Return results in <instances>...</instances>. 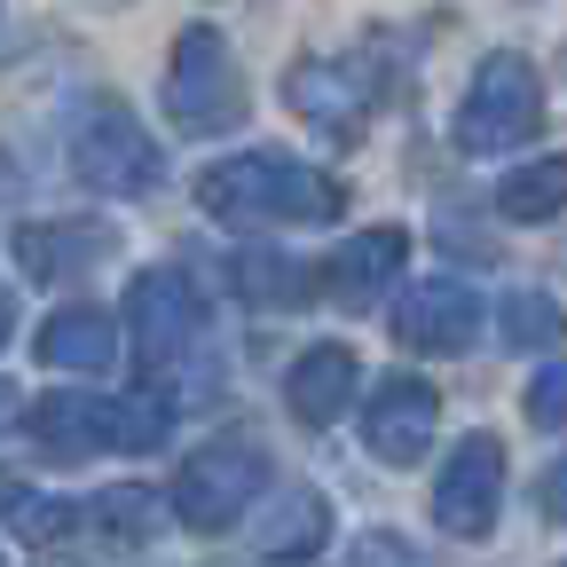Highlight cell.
I'll use <instances>...</instances> for the list:
<instances>
[{
    "label": "cell",
    "mask_w": 567,
    "mask_h": 567,
    "mask_svg": "<svg viewBox=\"0 0 567 567\" xmlns=\"http://www.w3.org/2000/svg\"><path fill=\"white\" fill-rule=\"evenodd\" d=\"M496 323H505V339H513V347H551V339L567 331V316H559V300H551V292H513Z\"/></svg>",
    "instance_id": "cell-20"
},
{
    "label": "cell",
    "mask_w": 567,
    "mask_h": 567,
    "mask_svg": "<svg viewBox=\"0 0 567 567\" xmlns=\"http://www.w3.org/2000/svg\"><path fill=\"white\" fill-rule=\"evenodd\" d=\"M402 260H410V237H402V229H363V237H347V245L323 260V292H331L339 308H371L386 284H394Z\"/></svg>",
    "instance_id": "cell-13"
},
{
    "label": "cell",
    "mask_w": 567,
    "mask_h": 567,
    "mask_svg": "<svg viewBox=\"0 0 567 567\" xmlns=\"http://www.w3.org/2000/svg\"><path fill=\"white\" fill-rule=\"evenodd\" d=\"M9 331H17V308H9V292H0V347H9Z\"/></svg>",
    "instance_id": "cell-27"
},
{
    "label": "cell",
    "mask_w": 567,
    "mask_h": 567,
    "mask_svg": "<svg viewBox=\"0 0 567 567\" xmlns=\"http://www.w3.org/2000/svg\"><path fill=\"white\" fill-rule=\"evenodd\" d=\"M544 520L567 528V457H551V473H544Z\"/></svg>",
    "instance_id": "cell-25"
},
{
    "label": "cell",
    "mask_w": 567,
    "mask_h": 567,
    "mask_svg": "<svg viewBox=\"0 0 567 567\" xmlns=\"http://www.w3.org/2000/svg\"><path fill=\"white\" fill-rule=\"evenodd\" d=\"M481 331V292L457 276H425L417 292L394 308V339L417 347V354H465Z\"/></svg>",
    "instance_id": "cell-10"
},
{
    "label": "cell",
    "mask_w": 567,
    "mask_h": 567,
    "mask_svg": "<svg viewBox=\"0 0 567 567\" xmlns=\"http://www.w3.org/2000/svg\"><path fill=\"white\" fill-rule=\"evenodd\" d=\"M71 520H80L71 505H24V513H17V536H32V544H55Z\"/></svg>",
    "instance_id": "cell-24"
},
{
    "label": "cell",
    "mask_w": 567,
    "mask_h": 567,
    "mask_svg": "<svg viewBox=\"0 0 567 567\" xmlns=\"http://www.w3.org/2000/svg\"><path fill=\"white\" fill-rule=\"evenodd\" d=\"M0 567H9V559H0Z\"/></svg>",
    "instance_id": "cell-29"
},
{
    "label": "cell",
    "mask_w": 567,
    "mask_h": 567,
    "mask_svg": "<svg viewBox=\"0 0 567 567\" xmlns=\"http://www.w3.org/2000/svg\"><path fill=\"white\" fill-rule=\"evenodd\" d=\"M111 354H118V331L95 308H63V316L40 323V363L48 371H111Z\"/></svg>",
    "instance_id": "cell-15"
},
{
    "label": "cell",
    "mask_w": 567,
    "mask_h": 567,
    "mask_svg": "<svg viewBox=\"0 0 567 567\" xmlns=\"http://www.w3.org/2000/svg\"><path fill=\"white\" fill-rule=\"evenodd\" d=\"M111 221H24L17 229V268L32 284H80L95 268H111Z\"/></svg>",
    "instance_id": "cell-11"
},
{
    "label": "cell",
    "mask_w": 567,
    "mask_h": 567,
    "mask_svg": "<svg viewBox=\"0 0 567 567\" xmlns=\"http://www.w3.org/2000/svg\"><path fill=\"white\" fill-rule=\"evenodd\" d=\"M323 536H331V505L316 488H292L284 505L252 528V544L268 551V559H308V551H323Z\"/></svg>",
    "instance_id": "cell-16"
},
{
    "label": "cell",
    "mask_w": 567,
    "mask_h": 567,
    "mask_svg": "<svg viewBox=\"0 0 567 567\" xmlns=\"http://www.w3.org/2000/svg\"><path fill=\"white\" fill-rule=\"evenodd\" d=\"M71 174H80L95 197H142L158 182V142L134 126L126 103H95L71 134Z\"/></svg>",
    "instance_id": "cell-5"
},
{
    "label": "cell",
    "mask_w": 567,
    "mask_h": 567,
    "mask_svg": "<svg viewBox=\"0 0 567 567\" xmlns=\"http://www.w3.org/2000/svg\"><path fill=\"white\" fill-rule=\"evenodd\" d=\"M166 118L182 134H229L245 118V80H237V55L213 24H189L174 40V63H166Z\"/></svg>",
    "instance_id": "cell-3"
},
{
    "label": "cell",
    "mask_w": 567,
    "mask_h": 567,
    "mask_svg": "<svg viewBox=\"0 0 567 567\" xmlns=\"http://www.w3.org/2000/svg\"><path fill=\"white\" fill-rule=\"evenodd\" d=\"M347 567H417V551L402 544V536H386V528H371L363 544L347 551Z\"/></svg>",
    "instance_id": "cell-23"
},
{
    "label": "cell",
    "mask_w": 567,
    "mask_h": 567,
    "mask_svg": "<svg viewBox=\"0 0 567 567\" xmlns=\"http://www.w3.org/2000/svg\"><path fill=\"white\" fill-rule=\"evenodd\" d=\"M544 126V80L528 55H488L473 71V87L457 103V151L465 158H496V151H520V142H536Z\"/></svg>",
    "instance_id": "cell-2"
},
{
    "label": "cell",
    "mask_w": 567,
    "mask_h": 567,
    "mask_svg": "<svg viewBox=\"0 0 567 567\" xmlns=\"http://www.w3.org/2000/svg\"><path fill=\"white\" fill-rule=\"evenodd\" d=\"M32 442L63 465H80V457H103L118 450V394H40L32 410Z\"/></svg>",
    "instance_id": "cell-12"
},
{
    "label": "cell",
    "mask_w": 567,
    "mask_h": 567,
    "mask_svg": "<svg viewBox=\"0 0 567 567\" xmlns=\"http://www.w3.org/2000/svg\"><path fill=\"white\" fill-rule=\"evenodd\" d=\"M197 205L237 229H300V221H331L347 189L284 151H245V158H221L197 174Z\"/></svg>",
    "instance_id": "cell-1"
},
{
    "label": "cell",
    "mask_w": 567,
    "mask_h": 567,
    "mask_svg": "<svg viewBox=\"0 0 567 567\" xmlns=\"http://www.w3.org/2000/svg\"><path fill=\"white\" fill-rule=\"evenodd\" d=\"M347 394H354V354L347 347H308L292 363V379H284V402H292L300 425H331L347 410Z\"/></svg>",
    "instance_id": "cell-14"
},
{
    "label": "cell",
    "mask_w": 567,
    "mask_h": 567,
    "mask_svg": "<svg viewBox=\"0 0 567 567\" xmlns=\"http://www.w3.org/2000/svg\"><path fill=\"white\" fill-rule=\"evenodd\" d=\"M528 417H536V425H567V363L536 371V386H528Z\"/></svg>",
    "instance_id": "cell-22"
},
{
    "label": "cell",
    "mask_w": 567,
    "mask_h": 567,
    "mask_svg": "<svg viewBox=\"0 0 567 567\" xmlns=\"http://www.w3.org/2000/svg\"><path fill=\"white\" fill-rule=\"evenodd\" d=\"M496 505H505V450L488 434H465L434 481V520L450 536H488L496 528Z\"/></svg>",
    "instance_id": "cell-8"
},
{
    "label": "cell",
    "mask_w": 567,
    "mask_h": 567,
    "mask_svg": "<svg viewBox=\"0 0 567 567\" xmlns=\"http://www.w3.org/2000/svg\"><path fill=\"white\" fill-rule=\"evenodd\" d=\"M24 505H32V496L17 488V473H0V513H24Z\"/></svg>",
    "instance_id": "cell-26"
},
{
    "label": "cell",
    "mask_w": 567,
    "mask_h": 567,
    "mask_svg": "<svg viewBox=\"0 0 567 567\" xmlns=\"http://www.w3.org/2000/svg\"><path fill=\"white\" fill-rule=\"evenodd\" d=\"M559 205H567V158H528L496 182V213L505 221H551Z\"/></svg>",
    "instance_id": "cell-17"
},
{
    "label": "cell",
    "mask_w": 567,
    "mask_h": 567,
    "mask_svg": "<svg viewBox=\"0 0 567 567\" xmlns=\"http://www.w3.org/2000/svg\"><path fill=\"white\" fill-rule=\"evenodd\" d=\"M0 394H9V386H0Z\"/></svg>",
    "instance_id": "cell-28"
},
{
    "label": "cell",
    "mask_w": 567,
    "mask_h": 567,
    "mask_svg": "<svg viewBox=\"0 0 567 567\" xmlns=\"http://www.w3.org/2000/svg\"><path fill=\"white\" fill-rule=\"evenodd\" d=\"M284 103L316 134L347 142V134H363V118L379 103V71H371V55H300L284 71Z\"/></svg>",
    "instance_id": "cell-6"
},
{
    "label": "cell",
    "mask_w": 567,
    "mask_h": 567,
    "mask_svg": "<svg viewBox=\"0 0 567 567\" xmlns=\"http://www.w3.org/2000/svg\"><path fill=\"white\" fill-rule=\"evenodd\" d=\"M166 425H174V402L166 394H118V450H158L166 442Z\"/></svg>",
    "instance_id": "cell-21"
},
{
    "label": "cell",
    "mask_w": 567,
    "mask_h": 567,
    "mask_svg": "<svg viewBox=\"0 0 567 567\" xmlns=\"http://www.w3.org/2000/svg\"><path fill=\"white\" fill-rule=\"evenodd\" d=\"M126 331H134V354L142 363H174V354H189L197 339V292L182 268H142L126 284Z\"/></svg>",
    "instance_id": "cell-7"
},
{
    "label": "cell",
    "mask_w": 567,
    "mask_h": 567,
    "mask_svg": "<svg viewBox=\"0 0 567 567\" xmlns=\"http://www.w3.org/2000/svg\"><path fill=\"white\" fill-rule=\"evenodd\" d=\"M260 481H268L260 442L221 434V442H205L197 457H182V473H174V520L197 528V536H221L229 520H245V505L260 496Z\"/></svg>",
    "instance_id": "cell-4"
},
{
    "label": "cell",
    "mask_w": 567,
    "mask_h": 567,
    "mask_svg": "<svg viewBox=\"0 0 567 567\" xmlns=\"http://www.w3.org/2000/svg\"><path fill=\"white\" fill-rule=\"evenodd\" d=\"M229 292L252 300V308H292V300H308V268L284 260V252H237L229 260Z\"/></svg>",
    "instance_id": "cell-18"
},
{
    "label": "cell",
    "mask_w": 567,
    "mask_h": 567,
    "mask_svg": "<svg viewBox=\"0 0 567 567\" xmlns=\"http://www.w3.org/2000/svg\"><path fill=\"white\" fill-rule=\"evenodd\" d=\"M158 513H166V505H158L151 488H103V496H95V528L118 536V544H151V536H158Z\"/></svg>",
    "instance_id": "cell-19"
},
{
    "label": "cell",
    "mask_w": 567,
    "mask_h": 567,
    "mask_svg": "<svg viewBox=\"0 0 567 567\" xmlns=\"http://www.w3.org/2000/svg\"><path fill=\"white\" fill-rule=\"evenodd\" d=\"M434 417H442L434 386L410 379V371H394V379H379L371 402H363V442H371V457H386V465H417L425 442H434Z\"/></svg>",
    "instance_id": "cell-9"
}]
</instances>
